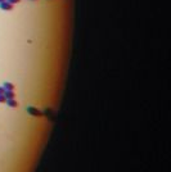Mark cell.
I'll use <instances>...</instances> for the list:
<instances>
[{"instance_id": "obj_1", "label": "cell", "mask_w": 171, "mask_h": 172, "mask_svg": "<svg viewBox=\"0 0 171 172\" xmlns=\"http://www.w3.org/2000/svg\"><path fill=\"white\" fill-rule=\"evenodd\" d=\"M26 111H27V113H28V114L34 116V117H41V116H44V114H42V112H41L40 109L35 108V107H27Z\"/></svg>"}, {"instance_id": "obj_2", "label": "cell", "mask_w": 171, "mask_h": 172, "mask_svg": "<svg viewBox=\"0 0 171 172\" xmlns=\"http://www.w3.org/2000/svg\"><path fill=\"white\" fill-rule=\"evenodd\" d=\"M0 9L5 10V12H10V10L13 9V5L8 2H3V3H0Z\"/></svg>"}, {"instance_id": "obj_3", "label": "cell", "mask_w": 171, "mask_h": 172, "mask_svg": "<svg viewBox=\"0 0 171 172\" xmlns=\"http://www.w3.org/2000/svg\"><path fill=\"white\" fill-rule=\"evenodd\" d=\"M5 103L10 107V108H18V107H19V104H18V102L16 99H7Z\"/></svg>"}, {"instance_id": "obj_4", "label": "cell", "mask_w": 171, "mask_h": 172, "mask_svg": "<svg viewBox=\"0 0 171 172\" xmlns=\"http://www.w3.org/2000/svg\"><path fill=\"white\" fill-rule=\"evenodd\" d=\"M4 96H5V99H14V98H16V94H14V91H12V90H5Z\"/></svg>"}, {"instance_id": "obj_5", "label": "cell", "mask_w": 171, "mask_h": 172, "mask_svg": "<svg viewBox=\"0 0 171 172\" xmlns=\"http://www.w3.org/2000/svg\"><path fill=\"white\" fill-rule=\"evenodd\" d=\"M3 88H4L5 90H12V91H14V85H13L12 82H4V83H3Z\"/></svg>"}, {"instance_id": "obj_6", "label": "cell", "mask_w": 171, "mask_h": 172, "mask_svg": "<svg viewBox=\"0 0 171 172\" xmlns=\"http://www.w3.org/2000/svg\"><path fill=\"white\" fill-rule=\"evenodd\" d=\"M8 3H10L12 5H14V4H18V3H21V0H7Z\"/></svg>"}, {"instance_id": "obj_7", "label": "cell", "mask_w": 171, "mask_h": 172, "mask_svg": "<svg viewBox=\"0 0 171 172\" xmlns=\"http://www.w3.org/2000/svg\"><path fill=\"white\" fill-rule=\"evenodd\" d=\"M7 99H5V96L4 95H0V103H5Z\"/></svg>"}, {"instance_id": "obj_8", "label": "cell", "mask_w": 171, "mask_h": 172, "mask_svg": "<svg viewBox=\"0 0 171 172\" xmlns=\"http://www.w3.org/2000/svg\"><path fill=\"white\" fill-rule=\"evenodd\" d=\"M4 93H5V89L3 86H0V95H4Z\"/></svg>"}, {"instance_id": "obj_9", "label": "cell", "mask_w": 171, "mask_h": 172, "mask_svg": "<svg viewBox=\"0 0 171 172\" xmlns=\"http://www.w3.org/2000/svg\"><path fill=\"white\" fill-rule=\"evenodd\" d=\"M3 2H7V0H0V3H3Z\"/></svg>"}, {"instance_id": "obj_10", "label": "cell", "mask_w": 171, "mask_h": 172, "mask_svg": "<svg viewBox=\"0 0 171 172\" xmlns=\"http://www.w3.org/2000/svg\"><path fill=\"white\" fill-rule=\"evenodd\" d=\"M34 2H35V0H34Z\"/></svg>"}]
</instances>
